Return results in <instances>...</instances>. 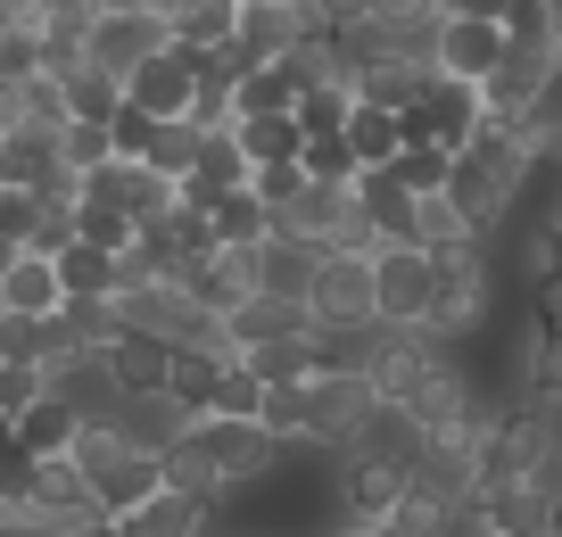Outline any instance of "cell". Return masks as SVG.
I'll return each instance as SVG.
<instances>
[{
    "label": "cell",
    "mask_w": 562,
    "mask_h": 537,
    "mask_svg": "<svg viewBox=\"0 0 562 537\" xmlns=\"http://www.w3.org/2000/svg\"><path fill=\"white\" fill-rule=\"evenodd\" d=\"M306 174L315 182H356V149H348V133H306Z\"/></svg>",
    "instance_id": "obj_48"
},
{
    "label": "cell",
    "mask_w": 562,
    "mask_h": 537,
    "mask_svg": "<svg viewBox=\"0 0 562 537\" xmlns=\"http://www.w3.org/2000/svg\"><path fill=\"white\" fill-rule=\"evenodd\" d=\"M348 149H356V166H397V149H405V116H397V108L356 100V108H348Z\"/></svg>",
    "instance_id": "obj_28"
},
{
    "label": "cell",
    "mask_w": 562,
    "mask_h": 537,
    "mask_svg": "<svg viewBox=\"0 0 562 537\" xmlns=\"http://www.w3.org/2000/svg\"><path fill=\"white\" fill-rule=\"evenodd\" d=\"M315 174H306V157H273V166H248V191L265 199V208H281V199H299Z\"/></svg>",
    "instance_id": "obj_49"
},
{
    "label": "cell",
    "mask_w": 562,
    "mask_h": 537,
    "mask_svg": "<svg viewBox=\"0 0 562 537\" xmlns=\"http://www.w3.org/2000/svg\"><path fill=\"white\" fill-rule=\"evenodd\" d=\"M414 208H422V191H405L397 166H364L356 174V215H364L372 240H414Z\"/></svg>",
    "instance_id": "obj_14"
},
{
    "label": "cell",
    "mask_w": 562,
    "mask_h": 537,
    "mask_svg": "<svg viewBox=\"0 0 562 537\" xmlns=\"http://www.w3.org/2000/svg\"><path fill=\"white\" fill-rule=\"evenodd\" d=\"M191 157H199V124H191V116H166L158 141H149V166L182 182V174H191Z\"/></svg>",
    "instance_id": "obj_46"
},
{
    "label": "cell",
    "mask_w": 562,
    "mask_h": 537,
    "mask_svg": "<svg viewBox=\"0 0 562 537\" xmlns=\"http://www.w3.org/2000/svg\"><path fill=\"white\" fill-rule=\"evenodd\" d=\"M299 331H323L306 298L257 290V298H240V306H232V339H240V356H248V347H265V339H299Z\"/></svg>",
    "instance_id": "obj_17"
},
{
    "label": "cell",
    "mask_w": 562,
    "mask_h": 537,
    "mask_svg": "<svg viewBox=\"0 0 562 537\" xmlns=\"http://www.w3.org/2000/svg\"><path fill=\"white\" fill-rule=\"evenodd\" d=\"M58 83H67V116H100V124H108V116L124 108V75L91 67V58H83V67H67Z\"/></svg>",
    "instance_id": "obj_37"
},
{
    "label": "cell",
    "mask_w": 562,
    "mask_h": 537,
    "mask_svg": "<svg viewBox=\"0 0 562 537\" xmlns=\"http://www.w3.org/2000/svg\"><path fill=\"white\" fill-rule=\"evenodd\" d=\"M0 323H9V356H18V365L50 372L58 356H75V331L58 323V314H0Z\"/></svg>",
    "instance_id": "obj_32"
},
{
    "label": "cell",
    "mask_w": 562,
    "mask_h": 537,
    "mask_svg": "<svg viewBox=\"0 0 562 537\" xmlns=\"http://www.w3.org/2000/svg\"><path fill=\"white\" fill-rule=\"evenodd\" d=\"M240 365L257 372L265 389H281V381H315V372H323V339H315V331H299V339H265V347H248Z\"/></svg>",
    "instance_id": "obj_25"
},
{
    "label": "cell",
    "mask_w": 562,
    "mask_h": 537,
    "mask_svg": "<svg viewBox=\"0 0 562 537\" xmlns=\"http://www.w3.org/2000/svg\"><path fill=\"white\" fill-rule=\"evenodd\" d=\"M372 405H381V389H372L364 365H323L315 381H306V447L348 455L356 430L372 422Z\"/></svg>",
    "instance_id": "obj_3"
},
{
    "label": "cell",
    "mask_w": 562,
    "mask_h": 537,
    "mask_svg": "<svg viewBox=\"0 0 562 537\" xmlns=\"http://www.w3.org/2000/svg\"><path fill=\"white\" fill-rule=\"evenodd\" d=\"M191 422H199V414L175 398V389H124V405H116V430H124V438H140V447H158V455L175 447Z\"/></svg>",
    "instance_id": "obj_16"
},
{
    "label": "cell",
    "mask_w": 562,
    "mask_h": 537,
    "mask_svg": "<svg viewBox=\"0 0 562 537\" xmlns=\"http://www.w3.org/2000/svg\"><path fill=\"white\" fill-rule=\"evenodd\" d=\"M108 356H116V381H124V389H166V381H175V339L124 331V339L108 347Z\"/></svg>",
    "instance_id": "obj_30"
},
{
    "label": "cell",
    "mask_w": 562,
    "mask_h": 537,
    "mask_svg": "<svg viewBox=\"0 0 562 537\" xmlns=\"http://www.w3.org/2000/svg\"><path fill=\"white\" fill-rule=\"evenodd\" d=\"M447 166H456V157L430 149V141H405V149H397V182H405V191H447Z\"/></svg>",
    "instance_id": "obj_50"
},
{
    "label": "cell",
    "mask_w": 562,
    "mask_h": 537,
    "mask_svg": "<svg viewBox=\"0 0 562 537\" xmlns=\"http://www.w3.org/2000/svg\"><path fill=\"white\" fill-rule=\"evenodd\" d=\"M116 208L133 215V224H166V215L182 208V182L158 174L149 157H124V166H116Z\"/></svg>",
    "instance_id": "obj_22"
},
{
    "label": "cell",
    "mask_w": 562,
    "mask_h": 537,
    "mask_svg": "<svg viewBox=\"0 0 562 537\" xmlns=\"http://www.w3.org/2000/svg\"><path fill=\"white\" fill-rule=\"evenodd\" d=\"M422 447H430V430H422V422L405 414L397 398H381V405H372V422L356 430V447H348V455H372V463L414 471V463H422Z\"/></svg>",
    "instance_id": "obj_19"
},
{
    "label": "cell",
    "mask_w": 562,
    "mask_h": 537,
    "mask_svg": "<svg viewBox=\"0 0 562 537\" xmlns=\"http://www.w3.org/2000/svg\"><path fill=\"white\" fill-rule=\"evenodd\" d=\"M124 306V331H149V339H182L199 314V298L182 290V281H133V290H116Z\"/></svg>",
    "instance_id": "obj_15"
},
{
    "label": "cell",
    "mask_w": 562,
    "mask_h": 537,
    "mask_svg": "<svg viewBox=\"0 0 562 537\" xmlns=\"http://www.w3.org/2000/svg\"><path fill=\"white\" fill-rule=\"evenodd\" d=\"M257 405H265V381H257V372H248V365H232L224 381H215L207 414H248V422H257Z\"/></svg>",
    "instance_id": "obj_52"
},
{
    "label": "cell",
    "mask_w": 562,
    "mask_h": 537,
    "mask_svg": "<svg viewBox=\"0 0 562 537\" xmlns=\"http://www.w3.org/2000/svg\"><path fill=\"white\" fill-rule=\"evenodd\" d=\"M224 372H232V365H215V356H191V347H175V381H166V389H175L191 414H207V398H215V381H224Z\"/></svg>",
    "instance_id": "obj_45"
},
{
    "label": "cell",
    "mask_w": 562,
    "mask_h": 537,
    "mask_svg": "<svg viewBox=\"0 0 562 537\" xmlns=\"http://www.w3.org/2000/svg\"><path fill=\"white\" fill-rule=\"evenodd\" d=\"M232 133H240L248 166H273V157H306V124H299V108H273V116H232Z\"/></svg>",
    "instance_id": "obj_26"
},
{
    "label": "cell",
    "mask_w": 562,
    "mask_h": 537,
    "mask_svg": "<svg viewBox=\"0 0 562 537\" xmlns=\"http://www.w3.org/2000/svg\"><path fill=\"white\" fill-rule=\"evenodd\" d=\"M42 488V455L18 438V422H0V504H25Z\"/></svg>",
    "instance_id": "obj_41"
},
{
    "label": "cell",
    "mask_w": 562,
    "mask_h": 537,
    "mask_svg": "<svg viewBox=\"0 0 562 537\" xmlns=\"http://www.w3.org/2000/svg\"><path fill=\"white\" fill-rule=\"evenodd\" d=\"M50 389H58L83 422H116V405H124V381H116V356H108V347H75V356H58V365H50Z\"/></svg>",
    "instance_id": "obj_12"
},
{
    "label": "cell",
    "mask_w": 562,
    "mask_h": 537,
    "mask_svg": "<svg viewBox=\"0 0 562 537\" xmlns=\"http://www.w3.org/2000/svg\"><path fill=\"white\" fill-rule=\"evenodd\" d=\"M521 133H529V141H538V149H546V157H554V149H562V58H554V67H546V83H538V100H529V116H521Z\"/></svg>",
    "instance_id": "obj_43"
},
{
    "label": "cell",
    "mask_w": 562,
    "mask_h": 537,
    "mask_svg": "<svg viewBox=\"0 0 562 537\" xmlns=\"http://www.w3.org/2000/svg\"><path fill=\"white\" fill-rule=\"evenodd\" d=\"M240 34V0H175V42L182 51H224Z\"/></svg>",
    "instance_id": "obj_31"
},
{
    "label": "cell",
    "mask_w": 562,
    "mask_h": 537,
    "mask_svg": "<svg viewBox=\"0 0 562 537\" xmlns=\"http://www.w3.org/2000/svg\"><path fill=\"white\" fill-rule=\"evenodd\" d=\"M166 42H175V18H166V9H100L91 34H83V58L108 67V75H133V67H149Z\"/></svg>",
    "instance_id": "obj_7"
},
{
    "label": "cell",
    "mask_w": 562,
    "mask_h": 537,
    "mask_svg": "<svg viewBox=\"0 0 562 537\" xmlns=\"http://www.w3.org/2000/svg\"><path fill=\"white\" fill-rule=\"evenodd\" d=\"M439 281H430V331L439 339H463V331L488 314V240H463V248H430Z\"/></svg>",
    "instance_id": "obj_4"
},
{
    "label": "cell",
    "mask_w": 562,
    "mask_h": 537,
    "mask_svg": "<svg viewBox=\"0 0 562 537\" xmlns=\"http://www.w3.org/2000/svg\"><path fill=\"white\" fill-rule=\"evenodd\" d=\"M0 365H9V323H0Z\"/></svg>",
    "instance_id": "obj_59"
},
{
    "label": "cell",
    "mask_w": 562,
    "mask_h": 537,
    "mask_svg": "<svg viewBox=\"0 0 562 537\" xmlns=\"http://www.w3.org/2000/svg\"><path fill=\"white\" fill-rule=\"evenodd\" d=\"M58 157H67V174H108L116 166V133L100 116H67L58 124Z\"/></svg>",
    "instance_id": "obj_36"
},
{
    "label": "cell",
    "mask_w": 562,
    "mask_h": 537,
    "mask_svg": "<svg viewBox=\"0 0 562 537\" xmlns=\"http://www.w3.org/2000/svg\"><path fill=\"white\" fill-rule=\"evenodd\" d=\"M439 537H496V513H488V496H456L439 513Z\"/></svg>",
    "instance_id": "obj_54"
},
{
    "label": "cell",
    "mask_w": 562,
    "mask_h": 537,
    "mask_svg": "<svg viewBox=\"0 0 562 537\" xmlns=\"http://www.w3.org/2000/svg\"><path fill=\"white\" fill-rule=\"evenodd\" d=\"M273 108H299V83L281 67H240L232 75V116H273Z\"/></svg>",
    "instance_id": "obj_38"
},
{
    "label": "cell",
    "mask_w": 562,
    "mask_h": 537,
    "mask_svg": "<svg viewBox=\"0 0 562 537\" xmlns=\"http://www.w3.org/2000/svg\"><path fill=\"white\" fill-rule=\"evenodd\" d=\"M331 537H389V529H372V521H339Z\"/></svg>",
    "instance_id": "obj_58"
},
{
    "label": "cell",
    "mask_w": 562,
    "mask_h": 537,
    "mask_svg": "<svg viewBox=\"0 0 562 537\" xmlns=\"http://www.w3.org/2000/svg\"><path fill=\"white\" fill-rule=\"evenodd\" d=\"M0 537H58V529L34 513V504H0Z\"/></svg>",
    "instance_id": "obj_55"
},
{
    "label": "cell",
    "mask_w": 562,
    "mask_h": 537,
    "mask_svg": "<svg viewBox=\"0 0 562 537\" xmlns=\"http://www.w3.org/2000/svg\"><path fill=\"white\" fill-rule=\"evenodd\" d=\"M207 224H215V240H224V248H257V240H273V208H265V199L248 191V182L215 199V208H207Z\"/></svg>",
    "instance_id": "obj_29"
},
{
    "label": "cell",
    "mask_w": 562,
    "mask_h": 537,
    "mask_svg": "<svg viewBox=\"0 0 562 537\" xmlns=\"http://www.w3.org/2000/svg\"><path fill=\"white\" fill-rule=\"evenodd\" d=\"M158 124H166V116H149V108H133V100H124L116 116H108V133H116V157H149Z\"/></svg>",
    "instance_id": "obj_53"
},
{
    "label": "cell",
    "mask_w": 562,
    "mask_h": 537,
    "mask_svg": "<svg viewBox=\"0 0 562 537\" xmlns=\"http://www.w3.org/2000/svg\"><path fill=\"white\" fill-rule=\"evenodd\" d=\"M207 521H215V504L182 496V488H158V496L133 504L116 529H124V537H207Z\"/></svg>",
    "instance_id": "obj_21"
},
{
    "label": "cell",
    "mask_w": 562,
    "mask_h": 537,
    "mask_svg": "<svg viewBox=\"0 0 562 537\" xmlns=\"http://www.w3.org/2000/svg\"><path fill=\"white\" fill-rule=\"evenodd\" d=\"M538 166H546V149L521 133V124H505V116H488L472 141L456 149V166H447V191L463 199V215H472L480 232L496 240V224L513 215V199L538 182Z\"/></svg>",
    "instance_id": "obj_1"
},
{
    "label": "cell",
    "mask_w": 562,
    "mask_h": 537,
    "mask_svg": "<svg viewBox=\"0 0 562 537\" xmlns=\"http://www.w3.org/2000/svg\"><path fill=\"white\" fill-rule=\"evenodd\" d=\"M430 248L422 240H372V290H381V323H430Z\"/></svg>",
    "instance_id": "obj_8"
},
{
    "label": "cell",
    "mask_w": 562,
    "mask_h": 537,
    "mask_svg": "<svg viewBox=\"0 0 562 537\" xmlns=\"http://www.w3.org/2000/svg\"><path fill=\"white\" fill-rule=\"evenodd\" d=\"M315 273H323L315 240H290V232L265 240V290H273V298H306V306H315Z\"/></svg>",
    "instance_id": "obj_23"
},
{
    "label": "cell",
    "mask_w": 562,
    "mask_h": 537,
    "mask_svg": "<svg viewBox=\"0 0 562 537\" xmlns=\"http://www.w3.org/2000/svg\"><path fill=\"white\" fill-rule=\"evenodd\" d=\"M430 75H439V67H422V58H397V51H389V58H372V67L356 75V100L397 108V116H405V108H414V91L430 83Z\"/></svg>",
    "instance_id": "obj_27"
},
{
    "label": "cell",
    "mask_w": 562,
    "mask_h": 537,
    "mask_svg": "<svg viewBox=\"0 0 562 537\" xmlns=\"http://www.w3.org/2000/svg\"><path fill=\"white\" fill-rule=\"evenodd\" d=\"M191 438H199V455L215 463L224 496H232V488H257L265 471L281 463V438L265 430V422H248V414H199V422H191Z\"/></svg>",
    "instance_id": "obj_5"
},
{
    "label": "cell",
    "mask_w": 562,
    "mask_h": 537,
    "mask_svg": "<svg viewBox=\"0 0 562 537\" xmlns=\"http://www.w3.org/2000/svg\"><path fill=\"white\" fill-rule=\"evenodd\" d=\"M42 389H50V372H42V365H18V356H9V365H0V422H18L25 405L42 398Z\"/></svg>",
    "instance_id": "obj_51"
},
{
    "label": "cell",
    "mask_w": 562,
    "mask_h": 537,
    "mask_svg": "<svg viewBox=\"0 0 562 537\" xmlns=\"http://www.w3.org/2000/svg\"><path fill=\"white\" fill-rule=\"evenodd\" d=\"M480 124H488V100H480V83H456V75H430V83L414 91V108H405V141H430V149H447V157H456Z\"/></svg>",
    "instance_id": "obj_6"
},
{
    "label": "cell",
    "mask_w": 562,
    "mask_h": 537,
    "mask_svg": "<svg viewBox=\"0 0 562 537\" xmlns=\"http://www.w3.org/2000/svg\"><path fill=\"white\" fill-rule=\"evenodd\" d=\"M538 331H562V265L538 273Z\"/></svg>",
    "instance_id": "obj_56"
},
{
    "label": "cell",
    "mask_w": 562,
    "mask_h": 537,
    "mask_svg": "<svg viewBox=\"0 0 562 537\" xmlns=\"http://www.w3.org/2000/svg\"><path fill=\"white\" fill-rule=\"evenodd\" d=\"M306 9H315L323 25H356V18H372L381 0H306Z\"/></svg>",
    "instance_id": "obj_57"
},
{
    "label": "cell",
    "mask_w": 562,
    "mask_h": 537,
    "mask_svg": "<svg viewBox=\"0 0 562 537\" xmlns=\"http://www.w3.org/2000/svg\"><path fill=\"white\" fill-rule=\"evenodd\" d=\"M67 306V281L42 248H25L18 265H0V314H58Z\"/></svg>",
    "instance_id": "obj_20"
},
{
    "label": "cell",
    "mask_w": 562,
    "mask_h": 537,
    "mask_svg": "<svg viewBox=\"0 0 562 537\" xmlns=\"http://www.w3.org/2000/svg\"><path fill=\"white\" fill-rule=\"evenodd\" d=\"M339 496H348V521H372L381 529L405 496V471L397 463H372V455H339Z\"/></svg>",
    "instance_id": "obj_18"
},
{
    "label": "cell",
    "mask_w": 562,
    "mask_h": 537,
    "mask_svg": "<svg viewBox=\"0 0 562 537\" xmlns=\"http://www.w3.org/2000/svg\"><path fill=\"white\" fill-rule=\"evenodd\" d=\"M166 488H182V496H199V504H224V480H215V463L199 455V438H191V430L166 447Z\"/></svg>",
    "instance_id": "obj_39"
},
{
    "label": "cell",
    "mask_w": 562,
    "mask_h": 537,
    "mask_svg": "<svg viewBox=\"0 0 562 537\" xmlns=\"http://www.w3.org/2000/svg\"><path fill=\"white\" fill-rule=\"evenodd\" d=\"M381 290H372V248H323L315 273V323H372Z\"/></svg>",
    "instance_id": "obj_9"
},
{
    "label": "cell",
    "mask_w": 562,
    "mask_h": 537,
    "mask_svg": "<svg viewBox=\"0 0 562 537\" xmlns=\"http://www.w3.org/2000/svg\"><path fill=\"white\" fill-rule=\"evenodd\" d=\"M488 513H496V537H562L554 529V496H546V488H496Z\"/></svg>",
    "instance_id": "obj_35"
},
{
    "label": "cell",
    "mask_w": 562,
    "mask_h": 537,
    "mask_svg": "<svg viewBox=\"0 0 562 537\" xmlns=\"http://www.w3.org/2000/svg\"><path fill=\"white\" fill-rule=\"evenodd\" d=\"M562 51H538V42H505V67L480 83V100H488V116H505V124H521L529 116V100H538V83H546V67H554Z\"/></svg>",
    "instance_id": "obj_13"
},
{
    "label": "cell",
    "mask_w": 562,
    "mask_h": 537,
    "mask_svg": "<svg viewBox=\"0 0 562 537\" xmlns=\"http://www.w3.org/2000/svg\"><path fill=\"white\" fill-rule=\"evenodd\" d=\"M315 25H323L315 9H290V0H240V34H232V51H240V67H281Z\"/></svg>",
    "instance_id": "obj_10"
},
{
    "label": "cell",
    "mask_w": 562,
    "mask_h": 537,
    "mask_svg": "<svg viewBox=\"0 0 562 537\" xmlns=\"http://www.w3.org/2000/svg\"><path fill=\"white\" fill-rule=\"evenodd\" d=\"M290 9H306V0H290Z\"/></svg>",
    "instance_id": "obj_60"
},
{
    "label": "cell",
    "mask_w": 562,
    "mask_h": 537,
    "mask_svg": "<svg viewBox=\"0 0 562 537\" xmlns=\"http://www.w3.org/2000/svg\"><path fill=\"white\" fill-rule=\"evenodd\" d=\"M58 323L75 331V347H116V339H124V306H116V290H75L67 306H58Z\"/></svg>",
    "instance_id": "obj_33"
},
{
    "label": "cell",
    "mask_w": 562,
    "mask_h": 537,
    "mask_svg": "<svg viewBox=\"0 0 562 537\" xmlns=\"http://www.w3.org/2000/svg\"><path fill=\"white\" fill-rule=\"evenodd\" d=\"M257 422L281 438V447H299V438H306V381H281V389H265Z\"/></svg>",
    "instance_id": "obj_44"
},
{
    "label": "cell",
    "mask_w": 562,
    "mask_h": 537,
    "mask_svg": "<svg viewBox=\"0 0 562 537\" xmlns=\"http://www.w3.org/2000/svg\"><path fill=\"white\" fill-rule=\"evenodd\" d=\"M67 463L83 471V488L100 496L108 521H124L133 504H149V496L166 488V455L140 447V438H124L116 422H83V430H75V447H67Z\"/></svg>",
    "instance_id": "obj_2"
},
{
    "label": "cell",
    "mask_w": 562,
    "mask_h": 537,
    "mask_svg": "<svg viewBox=\"0 0 562 537\" xmlns=\"http://www.w3.org/2000/svg\"><path fill=\"white\" fill-rule=\"evenodd\" d=\"M58 281H67V298L75 290H116V248H91V240H67L58 248Z\"/></svg>",
    "instance_id": "obj_40"
},
{
    "label": "cell",
    "mask_w": 562,
    "mask_h": 537,
    "mask_svg": "<svg viewBox=\"0 0 562 537\" xmlns=\"http://www.w3.org/2000/svg\"><path fill=\"white\" fill-rule=\"evenodd\" d=\"M414 240H422V248H463V240H488V232L463 215V199H456V191H422V208H414Z\"/></svg>",
    "instance_id": "obj_34"
},
{
    "label": "cell",
    "mask_w": 562,
    "mask_h": 537,
    "mask_svg": "<svg viewBox=\"0 0 562 537\" xmlns=\"http://www.w3.org/2000/svg\"><path fill=\"white\" fill-rule=\"evenodd\" d=\"M496 67H505V18H463V9H447L439 18V75L488 83Z\"/></svg>",
    "instance_id": "obj_11"
},
{
    "label": "cell",
    "mask_w": 562,
    "mask_h": 537,
    "mask_svg": "<svg viewBox=\"0 0 562 537\" xmlns=\"http://www.w3.org/2000/svg\"><path fill=\"white\" fill-rule=\"evenodd\" d=\"M75 232H83L91 248H116V257H124L140 224H133V215L116 208V199H75Z\"/></svg>",
    "instance_id": "obj_42"
},
{
    "label": "cell",
    "mask_w": 562,
    "mask_h": 537,
    "mask_svg": "<svg viewBox=\"0 0 562 537\" xmlns=\"http://www.w3.org/2000/svg\"><path fill=\"white\" fill-rule=\"evenodd\" d=\"M348 108H356V83H323L299 100V124L306 133H348Z\"/></svg>",
    "instance_id": "obj_47"
},
{
    "label": "cell",
    "mask_w": 562,
    "mask_h": 537,
    "mask_svg": "<svg viewBox=\"0 0 562 537\" xmlns=\"http://www.w3.org/2000/svg\"><path fill=\"white\" fill-rule=\"evenodd\" d=\"M75 430H83V414H75V405L58 398V389H42V398H34V405L18 414V438H25L34 455H42V463H58V455L75 447Z\"/></svg>",
    "instance_id": "obj_24"
}]
</instances>
